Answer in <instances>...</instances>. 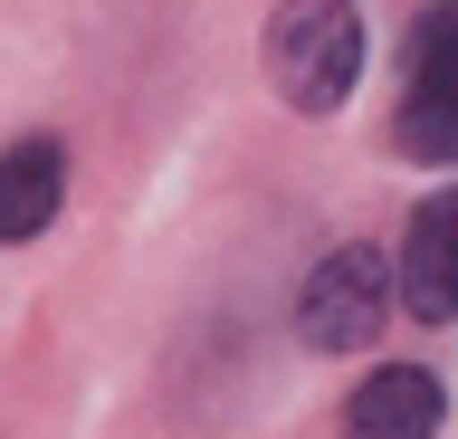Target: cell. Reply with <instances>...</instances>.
Returning a JSON list of instances; mask_svg holds the SVG:
<instances>
[{
    "mask_svg": "<svg viewBox=\"0 0 458 439\" xmlns=\"http://www.w3.org/2000/svg\"><path fill=\"white\" fill-rule=\"evenodd\" d=\"M363 77V10L353 0H286L267 20V87L296 115H344Z\"/></svg>",
    "mask_w": 458,
    "mask_h": 439,
    "instance_id": "obj_1",
    "label": "cell"
},
{
    "mask_svg": "<svg viewBox=\"0 0 458 439\" xmlns=\"http://www.w3.org/2000/svg\"><path fill=\"white\" fill-rule=\"evenodd\" d=\"M382 325H392V258H382V249L315 258V277L296 287V334H306V353H363Z\"/></svg>",
    "mask_w": 458,
    "mask_h": 439,
    "instance_id": "obj_2",
    "label": "cell"
},
{
    "mask_svg": "<svg viewBox=\"0 0 458 439\" xmlns=\"http://www.w3.org/2000/svg\"><path fill=\"white\" fill-rule=\"evenodd\" d=\"M401 144L420 163H458V0H429L411 20V96H401Z\"/></svg>",
    "mask_w": 458,
    "mask_h": 439,
    "instance_id": "obj_3",
    "label": "cell"
},
{
    "mask_svg": "<svg viewBox=\"0 0 458 439\" xmlns=\"http://www.w3.org/2000/svg\"><path fill=\"white\" fill-rule=\"evenodd\" d=\"M439 420H449V392L420 363H382L344 392V439H439Z\"/></svg>",
    "mask_w": 458,
    "mask_h": 439,
    "instance_id": "obj_4",
    "label": "cell"
},
{
    "mask_svg": "<svg viewBox=\"0 0 458 439\" xmlns=\"http://www.w3.org/2000/svg\"><path fill=\"white\" fill-rule=\"evenodd\" d=\"M401 306L420 325H449L458 316V191H429L411 210V230H401Z\"/></svg>",
    "mask_w": 458,
    "mask_h": 439,
    "instance_id": "obj_5",
    "label": "cell"
},
{
    "mask_svg": "<svg viewBox=\"0 0 458 439\" xmlns=\"http://www.w3.org/2000/svg\"><path fill=\"white\" fill-rule=\"evenodd\" d=\"M57 201H67V144L57 134H29L0 153V249L38 239L57 220Z\"/></svg>",
    "mask_w": 458,
    "mask_h": 439,
    "instance_id": "obj_6",
    "label": "cell"
}]
</instances>
